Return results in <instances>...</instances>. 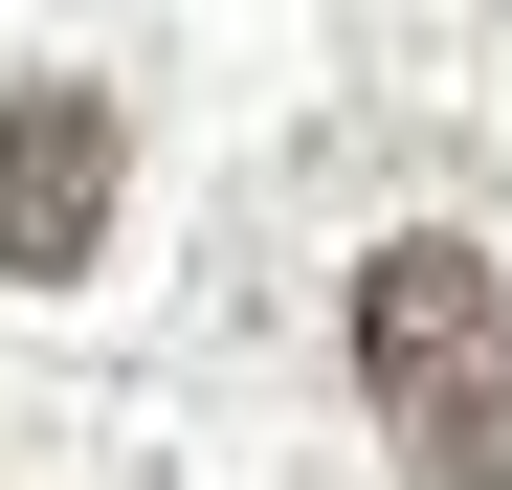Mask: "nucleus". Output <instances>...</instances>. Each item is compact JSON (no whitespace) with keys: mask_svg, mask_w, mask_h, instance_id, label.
<instances>
[{"mask_svg":"<svg viewBox=\"0 0 512 490\" xmlns=\"http://www.w3.org/2000/svg\"><path fill=\"white\" fill-rule=\"evenodd\" d=\"M357 401L423 490H512V268L468 223H401L357 268Z\"/></svg>","mask_w":512,"mask_h":490,"instance_id":"obj_1","label":"nucleus"},{"mask_svg":"<svg viewBox=\"0 0 512 490\" xmlns=\"http://www.w3.org/2000/svg\"><path fill=\"white\" fill-rule=\"evenodd\" d=\"M112 179H134L112 90H90V67H23V90H0V268H23V290H90Z\"/></svg>","mask_w":512,"mask_h":490,"instance_id":"obj_2","label":"nucleus"}]
</instances>
